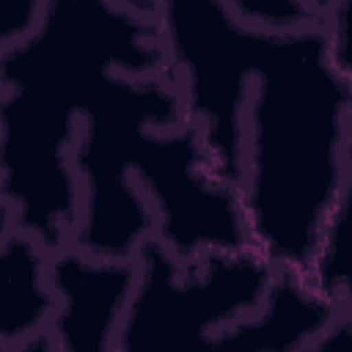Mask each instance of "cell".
Returning a JSON list of instances; mask_svg holds the SVG:
<instances>
[{
	"label": "cell",
	"mask_w": 352,
	"mask_h": 352,
	"mask_svg": "<svg viewBox=\"0 0 352 352\" xmlns=\"http://www.w3.org/2000/svg\"><path fill=\"white\" fill-rule=\"evenodd\" d=\"M165 58L250 245L311 272L352 140V82L324 22L270 28L228 0H160Z\"/></svg>",
	"instance_id": "1"
},
{
	"label": "cell",
	"mask_w": 352,
	"mask_h": 352,
	"mask_svg": "<svg viewBox=\"0 0 352 352\" xmlns=\"http://www.w3.org/2000/svg\"><path fill=\"white\" fill-rule=\"evenodd\" d=\"M72 173V245L82 253L135 258L154 239L190 258L250 245L234 195L201 151L162 38L113 60L94 85L80 116Z\"/></svg>",
	"instance_id": "2"
},
{
	"label": "cell",
	"mask_w": 352,
	"mask_h": 352,
	"mask_svg": "<svg viewBox=\"0 0 352 352\" xmlns=\"http://www.w3.org/2000/svg\"><path fill=\"white\" fill-rule=\"evenodd\" d=\"M160 36V0H47L25 36L0 44V226L52 253L72 245V148L88 94L113 60Z\"/></svg>",
	"instance_id": "3"
},
{
	"label": "cell",
	"mask_w": 352,
	"mask_h": 352,
	"mask_svg": "<svg viewBox=\"0 0 352 352\" xmlns=\"http://www.w3.org/2000/svg\"><path fill=\"white\" fill-rule=\"evenodd\" d=\"M278 270L250 245L182 258L154 239L146 242L135 253L116 352H248V333Z\"/></svg>",
	"instance_id": "4"
},
{
	"label": "cell",
	"mask_w": 352,
	"mask_h": 352,
	"mask_svg": "<svg viewBox=\"0 0 352 352\" xmlns=\"http://www.w3.org/2000/svg\"><path fill=\"white\" fill-rule=\"evenodd\" d=\"M50 267L58 314L47 336V352H116L135 258H102L69 245L52 253Z\"/></svg>",
	"instance_id": "5"
},
{
	"label": "cell",
	"mask_w": 352,
	"mask_h": 352,
	"mask_svg": "<svg viewBox=\"0 0 352 352\" xmlns=\"http://www.w3.org/2000/svg\"><path fill=\"white\" fill-rule=\"evenodd\" d=\"M0 352H47L58 314L52 250L22 228L0 226Z\"/></svg>",
	"instance_id": "6"
},
{
	"label": "cell",
	"mask_w": 352,
	"mask_h": 352,
	"mask_svg": "<svg viewBox=\"0 0 352 352\" xmlns=\"http://www.w3.org/2000/svg\"><path fill=\"white\" fill-rule=\"evenodd\" d=\"M311 278L352 314V140L346 151V170L322 234Z\"/></svg>",
	"instance_id": "7"
},
{
	"label": "cell",
	"mask_w": 352,
	"mask_h": 352,
	"mask_svg": "<svg viewBox=\"0 0 352 352\" xmlns=\"http://www.w3.org/2000/svg\"><path fill=\"white\" fill-rule=\"evenodd\" d=\"M228 6L248 22L270 28H294L324 22L330 0H228Z\"/></svg>",
	"instance_id": "8"
},
{
	"label": "cell",
	"mask_w": 352,
	"mask_h": 352,
	"mask_svg": "<svg viewBox=\"0 0 352 352\" xmlns=\"http://www.w3.org/2000/svg\"><path fill=\"white\" fill-rule=\"evenodd\" d=\"M324 30H327L330 50L338 69L352 82V0H330Z\"/></svg>",
	"instance_id": "9"
}]
</instances>
